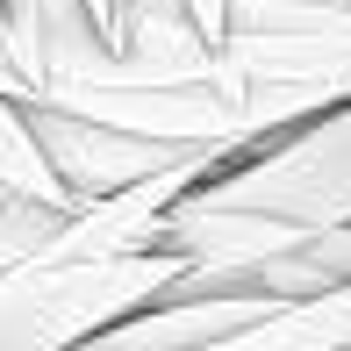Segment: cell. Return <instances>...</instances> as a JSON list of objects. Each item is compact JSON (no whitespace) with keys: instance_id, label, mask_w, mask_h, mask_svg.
I'll list each match as a JSON object with an SVG mask.
<instances>
[{"instance_id":"1","label":"cell","mask_w":351,"mask_h":351,"mask_svg":"<svg viewBox=\"0 0 351 351\" xmlns=\"http://www.w3.org/2000/svg\"><path fill=\"white\" fill-rule=\"evenodd\" d=\"M344 222H351V101L265 136L258 151L194 180L158 215L151 251L180 258V280L165 294H208L244 265L273 258L301 237L344 230Z\"/></svg>"},{"instance_id":"2","label":"cell","mask_w":351,"mask_h":351,"mask_svg":"<svg viewBox=\"0 0 351 351\" xmlns=\"http://www.w3.org/2000/svg\"><path fill=\"white\" fill-rule=\"evenodd\" d=\"M180 280L172 251H136V258H79V265H8L0 273V351H79L108 323L165 301Z\"/></svg>"},{"instance_id":"3","label":"cell","mask_w":351,"mask_h":351,"mask_svg":"<svg viewBox=\"0 0 351 351\" xmlns=\"http://www.w3.org/2000/svg\"><path fill=\"white\" fill-rule=\"evenodd\" d=\"M14 108H22V101H14ZM22 115H29V136H36L51 180L65 186V201H108V194H122V186L165 180V172H222L230 158H244V151L151 143V136H130V130H108V122L65 115V108H22Z\"/></svg>"},{"instance_id":"4","label":"cell","mask_w":351,"mask_h":351,"mask_svg":"<svg viewBox=\"0 0 351 351\" xmlns=\"http://www.w3.org/2000/svg\"><path fill=\"white\" fill-rule=\"evenodd\" d=\"M0 208H79L65 201V186L51 180L36 136H29V115L0 93Z\"/></svg>"},{"instance_id":"5","label":"cell","mask_w":351,"mask_h":351,"mask_svg":"<svg viewBox=\"0 0 351 351\" xmlns=\"http://www.w3.org/2000/svg\"><path fill=\"white\" fill-rule=\"evenodd\" d=\"M186 14H194V29H201V36H222V22H230V0H186Z\"/></svg>"},{"instance_id":"6","label":"cell","mask_w":351,"mask_h":351,"mask_svg":"<svg viewBox=\"0 0 351 351\" xmlns=\"http://www.w3.org/2000/svg\"><path fill=\"white\" fill-rule=\"evenodd\" d=\"M86 8H93V22H101V14H108V0H86Z\"/></svg>"},{"instance_id":"7","label":"cell","mask_w":351,"mask_h":351,"mask_svg":"<svg viewBox=\"0 0 351 351\" xmlns=\"http://www.w3.org/2000/svg\"><path fill=\"white\" fill-rule=\"evenodd\" d=\"M344 351H351V344H344Z\"/></svg>"}]
</instances>
